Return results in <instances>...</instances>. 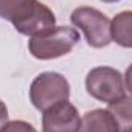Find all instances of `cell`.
I'll use <instances>...</instances> for the list:
<instances>
[{
    "label": "cell",
    "instance_id": "cell-1",
    "mask_svg": "<svg viewBox=\"0 0 132 132\" xmlns=\"http://www.w3.org/2000/svg\"><path fill=\"white\" fill-rule=\"evenodd\" d=\"M0 19L23 35H35L55 26L54 12L38 0H0Z\"/></svg>",
    "mask_w": 132,
    "mask_h": 132
},
{
    "label": "cell",
    "instance_id": "cell-2",
    "mask_svg": "<svg viewBox=\"0 0 132 132\" xmlns=\"http://www.w3.org/2000/svg\"><path fill=\"white\" fill-rule=\"evenodd\" d=\"M80 42V35L69 26H52L29 38L28 49L38 60H52L69 54Z\"/></svg>",
    "mask_w": 132,
    "mask_h": 132
},
{
    "label": "cell",
    "instance_id": "cell-3",
    "mask_svg": "<svg viewBox=\"0 0 132 132\" xmlns=\"http://www.w3.org/2000/svg\"><path fill=\"white\" fill-rule=\"evenodd\" d=\"M69 83L59 72H42L29 88V98L35 109L45 112L51 106L69 98Z\"/></svg>",
    "mask_w": 132,
    "mask_h": 132
},
{
    "label": "cell",
    "instance_id": "cell-4",
    "mask_svg": "<svg viewBox=\"0 0 132 132\" xmlns=\"http://www.w3.org/2000/svg\"><path fill=\"white\" fill-rule=\"evenodd\" d=\"M71 23L81 29L92 48H104L111 43V20L95 8L78 6L71 14Z\"/></svg>",
    "mask_w": 132,
    "mask_h": 132
},
{
    "label": "cell",
    "instance_id": "cell-5",
    "mask_svg": "<svg viewBox=\"0 0 132 132\" xmlns=\"http://www.w3.org/2000/svg\"><path fill=\"white\" fill-rule=\"evenodd\" d=\"M86 91L98 101L114 103L125 97L123 77L114 68L97 66L86 75Z\"/></svg>",
    "mask_w": 132,
    "mask_h": 132
},
{
    "label": "cell",
    "instance_id": "cell-6",
    "mask_svg": "<svg viewBox=\"0 0 132 132\" xmlns=\"http://www.w3.org/2000/svg\"><path fill=\"white\" fill-rule=\"evenodd\" d=\"M80 125L81 120L78 111L68 100L51 106L42 117L43 132H78Z\"/></svg>",
    "mask_w": 132,
    "mask_h": 132
},
{
    "label": "cell",
    "instance_id": "cell-7",
    "mask_svg": "<svg viewBox=\"0 0 132 132\" xmlns=\"http://www.w3.org/2000/svg\"><path fill=\"white\" fill-rule=\"evenodd\" d=\"M80 132H118V125L108 109H94L83 115Z\"/></svg>",
    "mask_w": 132,
    "mask_h": 132
},
{
    "label": "cell",
    "instance_id": "cell-8",
    "mask_svg": "<svg viewBox=\"0 0 132 132\" xmlns=\"http://www.w3.org/2000/svg\"><path fill=\"white\" fill-rule=\"evenodd\" d=\"M111 37L117 45L132 48V11H123L112 19Z\"/></svg>",
    "mask_w": 132,
    "mask_h": 132
},
{
    "label": "cell",
    "instance_id": "cell-9",
    "mask_svg": "<svg viewBox=\"0 0 132 132\" xmlns=\"http://www.w3.org/2000/svg\"><path fill=\"white\" fill-rule=\"evenodd\" d=\"M108 111L118 125V132H132V97H121L109 103Z\"/></svg>",
    "mask_w": 132,
    "mask_h": 132
},
{
    "label": "cell",
    "instance_id": "cell-10",
    "mask_svg": "<svg viewBox=\"0 0 132 132\" xmlns=\"http://www.w3.org/2000/svg\"><path fill=\"white\" fill-rule=\"evenodd\" d=\"M0 132H37V131H35V128L32 125H29L28 121L14 120V121H8Z\"/></svg>",
    "mask_w": 132,
    "mask_h": 132
},
{
    "label": "cell",
    "instance_id": "cell-11",
    "mask_svg": "<svg viewBox=\"0 0 132 132\" xmlns=\"http://www.w3.org/2000/svg\"><path fill=\"white\" fill-rule=\"evenodd\" d=\"M8 123V108L6 104L0 100V131L3 129V126Z\"/></svg>",
    "mask_w": 132,
    "mask_h": 132
},
{
    "label": "cell",
    "instance_id": "cell-12",
    "mask_svg": "<svg viewBox=\"0 0 132 132\" xmlns=\"http://www.w3.org/2000/svg\"><path fill=\"white\" fill-rule=\"evenodd\" d=\"M125 83H126L128 91L132 94V65L128 66V69H126V72H125Z\"/></svg>",
    "mask_w": 132,
    "mask_h": 132
},
{
    "label": "cell",
    "instance_id": "cell-13",
    "mask_svg": "<svg viewBox=\"0 0 132 132\" xmlns=\"http://www.w3.org/2000/svg\"><path fill=\"white\" fill-rule=\"evenodd\" d=\"M101 2H104V3H115V2H120V0H101Z\"/></svg>",
    "mask_w": 132,
    "mask_h": 132
}]
</instances>
